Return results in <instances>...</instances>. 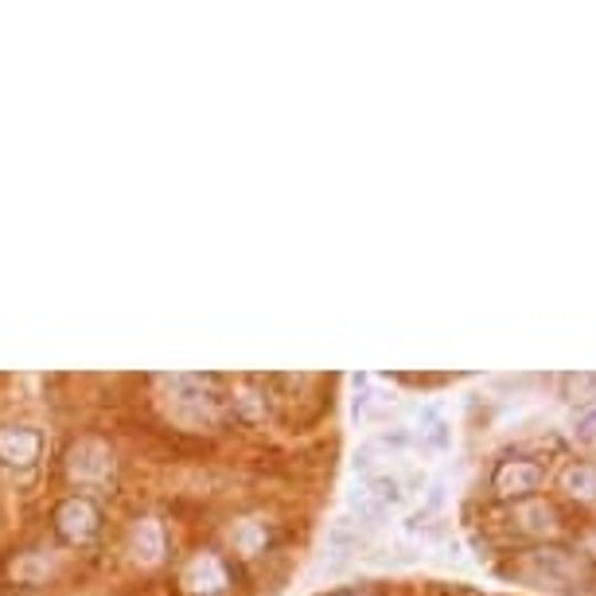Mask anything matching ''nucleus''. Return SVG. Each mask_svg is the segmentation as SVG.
Wrapping results in <instances>:
<instances>
[{
  "mask_svg": "<svg viewBox=\"0 0 596 596\" xmlns=\"http://www.w3.org/2000/svg\"><path fill=\"white\" fill-rule=\"evenodd\" d=\"M215 379H199V374H172L164 379L168 402H172V414L188 425H207L215 417Z\"/></svg>",
  "mask_w": 596,
  "mask_h": 596,
  "instance_id": "f257e3e1",
  "label": "nucleus"
},
{
  "mask_svg": "<svg viewBox=\"0 0 596 596\" xmlns=\"http://www.w3.org/2000/svg\"><path fill=\"white\" fill-rule=\"evenodd\" d=\"M66 476L78 483V488H98L114 476V448L106 440L83 437L66 448Z\"/></svg>",
  "mask_w": 596,
  "mask_h": 596,
  "instance_id": "f03ea898",
  "label": "nucleus"
},
{
  "mask_svg": "<svg viewBox=\"0 0 596 596\" xmlns=\"http://www.w3.org/2000/svg\"><path fill=\"white\" fill-rule=\"evenodd\" d=\"M55 530L58 539L71 542V546H86L102 530V511L86 496H71L55 507Z\"/></svg>",
  "mask_w": 596,
  "mask_h": 596,
  "instance_id": "7ed1b4c3",
  "label": "nucleus"
},
{
  "mask_svg": "<svg viewBox=\"0 0 596 596\" xmlns=\"http://www.w3.org/2000/svg\"><path fill=\"white\" fill-rule=\"evenodd\" d=\"M43 453V437L32 425H0V464L4 468H32Z\"/></svg>",
  "mask_w": 596,
  "mask_h": 596,
  "instance_id": "20e7f679",
  "label": "nucleus"
},
{
  "mask_svg": "<svg viewBox=\"0 0 596 596\" xmlns=\"http://www.w3.org/2000/svg\"><path fill=\"white\" fill-rule=\"evenodd\" d=\"M183 588L191 596H219L226 588V570L215 554H199L195 562L183 570Z\"/></svg>",
  "mask_w": 596,
  "mask_h": 596,
  "instance_id": "39448f33",
  "label": "nucleus"
},
{
  "mask_svg": "<svg viewBox=\"0 0 596 596\" xmlns=\"http://www.w3.org/2000/svg\"><path fill=\"white\" fill-rule=\"evenodd\" d=\"M164 526H160V519H141L137 526H132L129 534V550L132 557L141 565H157L160 557H164Z\"/></svg>",
  "mask_w": 596,
  "mask_h": 596,
  "instance_id": "423d86ee",
  "label": "nucleus"
},
{
  "mask_svg": "<svg viewBox=\"0 0 596 596\" xmlns=\"http://www.w3.org/2000/svg\"><path fill=\"white\" fill-rule=\"evenodd\" d=\"M231 542L242 557H254V554H262L265 542H269V526H265L262 519H246L231 530Z\"/></svg>",
  "mask_w": 596,
  "mask_h": 596,
  "instance_id": "0eeeda50",
  "label": "nucleus"
},
{
  "mask_svg": "<svg viewBox=\"0 0 596 596\" xmlns=\"http://www.w3.org/2000/svg\"><path fill=\"white\" fill-rule=\"evenodd\" d=\"M414 437L422 440V445H429V448H445V445H448V425H445V417H440L437 409H422V414H417Z\"/></svg>",
  "mask_w": 596,
  "mask_h": 596,
  "instance_id": "6e6552de",
  "label": "nucleus"
},
{
  "mask_svg": "<svg viewBox=\"0 0 596 596\" xmlns=\"http://www.w3.org/2000/svg\"><path fill=\"white\" fill-rule=\"evenodd\" d=\"M234 414H238L242 422H262V417H265V397L257 394V390H249V386L234 390Z\"/></svg>",
  "mask_w": 596,
  "mask_h": 596,
  "instance_id": "1a4fd4ad",
  "label": "nucleus"
}]
</instances>
